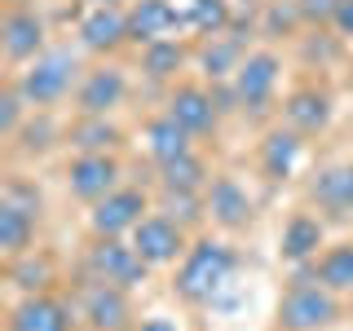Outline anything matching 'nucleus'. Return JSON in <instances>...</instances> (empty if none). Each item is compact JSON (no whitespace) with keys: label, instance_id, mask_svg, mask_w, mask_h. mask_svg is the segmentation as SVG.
I'll return each instance as SVG.
<instances>
[{"label":"nucleus","instance_id":"f257e3e1","mask_svg":"<svg viewBox=\"0 0 353 331\" xmlns=\"http://www.w3.org/2000/svg\"><path fill=\"white\" fill-rule=\"evenodd\" d=\"M234 270H239V252L230 239L221 234H194L190 239V252L172 265V279H168V292L176 296L181 305L190 309H203L212 305L230 283H234Z\"/></svg>","mask_w":353,"mask_h":331},{"label":"nucleus","instance_id":"f03ea898","mask_svg":"<svg viewBox=\"0 0 353 331\" xmlns=\"http://www.w3.org/2000/svg\"><path fill=\"white\" fill-rule=\"evenodd\" d=\"M84 49L80 44H49L36 62H27L22 71H14L9 80L18 84V93L27 97L31 110H58L62 102H71L75 88L84 80Z\"/></svg>","mask_w":353,"mask_h":331},{"label":"nucleus","instance_id":"7ed1b4c3","mask_svg":"<svg viewBox=\"0 0 353 331\" xmlns=\"http://www.w3.org/2000/svg\"><path fill=\"white\" fill-rule=\"evenodd\" d=\"M345 318V296L327 292L309 265H296L292 283L274 305V331H331Z\"/></svg>","mask_w":353,"mask_h":331},{"label":"nucleus","instance_id":"20e7f679","mask_svg":"<svg viewBox=\"0 0 353 331\" xmlns=\"http://www.w3.org/2000/svg\"><path fill=\"white\" fill-rule=\"evenodd\" d=\"M283 53L261 44V49H248V58L239 62L234 71V97H239V115L248 119H265L279 102V84H283Z\"/></svg>","mask_w":353,"mask_h":331},{"label":"nucleus","instance_id":"39448f33","mask_svg":"<svg viewBox=\"0 0 353 331\" xmlns=\"http://www.w3.org/2000/svg\"><path fill=\"white\" fill-rule=\"evenodd\" d=\"M150 212H154V194L146 185L124 181L119 190H110L106 199H97V203L88 208L84 225H88V239H128Z\"/></svg>","mask_w":353,"mask_h":331},{"label":"nucleus","instance_id":"423d86ee","mask_svg":"<svg viewBox=\"0 0 353 331\" xmlns=\"http://www.w3.org/2000/svg\"><path fill=\"white\" fill-rule=\"evenodd\" d=\"M62 185L71 199L93 208L97 199L124 185V159H119V150H71V159L62 168Z\"/></svg>","mask_w":353,"mask_h":331},{"label":"nucleus","instance_id":"0eeeda50","mask_svg":"<svg viewBox=\"0 0 353 331\" xmlns=\"http://www.w3.org/2000/svg\"><path fill=\"white\" fill-rule=\"evenodd\" d=\"M49 49V18L31 5H5L0 14V53H5V66L9 75L22 71L27 62H36L40 53Z\"/></svg>","mask_w":353,"mask_h":331},{"label":"nucleus","instance_id":"6e6552de","mask_svg":"<svg viewBox=\"0 0 353 331\" xmlns=\"http://www.w3.org/2000/svg\"><path fill=\"white\" fill-rule=\"evenodd\" d=\"M75 309H80V323L88 331H132V327H137V305H132V292H128V287H119V283L80 279Z\"/></svg>","mask_w":353,"mask_h":331},{"label":"nucleus","instance_id":"1a4fd4ad","mask_svg":"<svg viewBox=\"0 0 353 331\" xmlns=\"http://www.w3.org/2000/svg\"><path fill=\"white\" fill-rule=\"evenodd\" d=\"M80 274L84 279L119 283V287H128V292H137V287L150 279V265L137 257V248H132L128 239H88Z\"/></svg>","mask_w":353,"mask_h":331},{"label":"nucleus","instance_id":"9d476101","mask_svg":"<svg viewBox=\"0 0 353 331\" xmlns=\"http://www.w3.org/2000/svg\"><path fill=\"white\" fill-rule=\"evenodd\" d=\"M305 208H314L318 217L345 225L353 221V159H331V163H318L305 181Z\"/></svg>","mask_w":353,"mask_h":331},{"label":"nucleus","instance_id":"9b49d317","mask_svg":"<svg viewBox=\"0 0 353 331\" xmlns=\"http://www.w3.org/2000/svg\"><path fill=\"white\" fill-rule=\"evenodd\" d=\"M128 93H132L128 71L119 62L102 58L84 71V80L71 97V115H115V110L128 102Z\"/></svg>","mask_w":353,"mask_h":331},{"label":"nucleus","instance_id":"f8f14e48","mask_svg":"<svg viewBox=\"0 0 353 331\" xmlns=\"http://www.w3.org/2000/svg\"><path fill=\"white\" fill-rule=\"evenodd\" d=\"M190 239H194L190 230H185L181 221H172L168 212H159V208L128 234V243L137 248V257L146 261L150 270H172V265L190 252Z\"/></svg>","mask_w":353,"mask_h":331},{"label":"nucleus","instance_id":"ddd939ff","mask_svg":"<svg viewBox=\"0 0 353 331\" xmlns=\"http://www.w3.org/2000/svg\"><path fill=\"white\" fill-rule=\"evenodd\" d=\"M163 110H168L176 124L190 128L199 141L216 137V128H221V102H216V93H212L208 80H190V75L176 80L168 93H163Z\"/></svg>","mask_w":353,"mask_h":331},{"label":"nucleus","instance_id":"4468645a","mask_svg":"<svg viewBox=\"0 0 353 331\" xmlns=\"http://www.w3.org/2000/svg\"><path fill=\"white\" fill-rule=\"evenodd\" d=\"M279 119L287 128H296L301 137H323L336 119V97H331L327 84L318 80H301L283 93V106H279Z\"/></svg>","mask_w":353,"mask_h":331},{"label":"nucleus","instance_id":"2eb2a0df","mask_svg":"<svg viewBox=\"0 0 353 331\" xmlns=\"http://www.w3.org/2000/svg\"><path fill=\"white\" fill-rule=\"evenodd\" d=\"M75 323H80V309L58 292L18 296L5 314V331H75Z\"/></svg>","mask_w":353,"mask_h":331},{"label":"nucleus","instance_id":"dca6fc26","mask_svg":"<svg viewBox=\"0 0 353 331\" xmlns=\"http://www.w3.org/2000/svg\"><path fill=\"white\" fill-rule=\"evenodd\" d=\"M203 203H208V221L221 234H243L256 221V199L248 194V185L234 172H216L203 190Z\"/></svg>","mask_w":353,"mask_h":331},{"label":"nucleus","instance_id":"f3484780","mask_svg":"<svg viewBox=\"0 0 353 331\" xmlns=\"http://www.w3.org/2000/svg\"><path fill=\"white\" fill-rule=\"evenodd\" d=\"M305 141H309V137H301L296 128H287L283 119H279V124H270V128H265V137L256 141V168H261V177H265V181H270V185H283V181H292V177H296V168H301Z\"/></svg>","mask_w":353,"mask_h":331},{"label":"nucleus","instance_id":"a211bd4d","mask_svg":"<svg viewBox=\"0 0 353 331\" xmlns=\"http://www.w3.org/2000/svg\"><path fill=\"white\" fill-rule=\"evenodd\" d=\"M190 66H194V44L181 40V36H163V40L146 44V49H137V71L150 84L172 88L176 80H185Z\"/></svg>","mask_w":353,"mask_h":331},{"label":"nucleus","instance_id":"6ab92c4d","mask_svg":"<svg viewBox=\"0 0 353 331\" xmlns=\"http://www.w3.org/2000/svg\"><path fill=\"white\" fill-rule=\"evenodd\" d=\"M323 248H327V221L314 208H296L279 230V257L287 265H314Z\"/></svg>","mask_w":353,"mask_h":331},{"label":"nucleus","instance_id":"aec40b11","mask_svg":"<svg viewBox=\"0 0 353 331\" xmlns=\"http://www.w3.org/2000/svg\"><path fill=\"white\" fill-rule=\"evenodd\" d=\"M75 44L93 58H115L128 44V14L124 9H88L75 22Z\"/></svg>","mask_w":353,"mask_h":331},{"label":"nucleus","instance_id":"412c9836","mask_svg":"<svg viewBox=\"0 0 353 331\" xmlns=\"http://www.w3.org/2000/svg\"><path fill=\"white\" fill-rule=\"evenodd\" d=\"M128 44L146 49V44L172 36L176 27H185V9H176L172 0H128Z\"/></svg>","mask_w":353,"mask_h":331},{"label":"nucleus","instance_id":"4be33fe9","mask_svg":"<svg viewBox=\"0 0 353 331\" xmlns=\"http://www.w3.org/2000/svg\"><path fill=\"white\" fill-rule=\"evenodd\" d=\"M194 146H199V137L185 124H176L168 110H159V115H150L146 124H141V150H146L150 168L181 159V154H190Z\"/></svg>","mask_w":353,"mask_h":331},{"label":"nucleus","instance_id":"5701e85b","mask_svg":"<svg viewBox=\"0 0 353 331\" xmlns=\"http://www.w3.org/2000/svg\"><path fill=\"white\" fill-rule=\"evenodd\" d=\"M243 58H248V40L234 36V27L194 44V71H199V80H208V84L234 80V71H239Z\"/></svg>","mask_w":353,"mask_h":331},{"label":"nucleus","instance_id":"b1692460","mask_svg":"<svg viewBox=\"0 0 353 331\" xmlns=\"http://www.w3.org/2000/svg\"><path fill=\"white\" fill-rule=\"evenodd\" d=\"M36 234H40V212L14 203V199L0 194V257L14 261L22 252L36 248Z\"/></svg>","mask_w":353,"mask_h":331},{"label":"nucleus","instance_id":"393cba45","mask_svg":"<svg viewBox=\"0 0 353 331\" xmlns=\"http://www.w3.org/2000/svg\"><path fill=\"white\" fill-rule=\"evenodd\" d=\"M5 279L18 287V296H36V292H53L58 287V265H53L49 252L31 248L22 257L5 261Z\"/></svg>","mask_w":353,"mask_h":331},{"label":"nucleus","instance_id":"a878e982","mask_svg":"<svg viewBox=\"0 0 353 331\" xmlns=\"http://www.w3.org/2000/svg\"><path fill=\"white\" fill-rule=\"evenodd\" d=\"M62 141L71 150H124V128L110 115H71Z\"/></svg>","mask_w":353,"mask_h":331},{"label":"nucleus","instance_id":"bb28decb","mask_svg":"<svg viewBox=\"0 0 353 331\" xmlns=\"http://www.w3.org/2000/svg\"><path fill=\"white\" fill-rule=\"evenodd\" d=\"M309 270H314V279L323 283L327 292H336V296H345V301H349V296H353V239L327 243Z\"/></svg>","mask_w":353,"mask_h":331},{"label":"nucleus","instance_id":"cd10ccee","mask_svg":"<svg viewBox=\"0 0 353 331\" xmlns=\"http://www.w3.org/2000/svg\"><path fill=\"white\" fill-rule=\"evenodd\" d=\"M212 177L216 172H212V163H208V154L194 146L190 154H181V159L154 168V190H208Z\"/></svg>","mask_w":353,"mask_h":331},{"label":"nucleus","instance_id":"c85d7f7f","mask_svg":"<svg viewBox=\"0 0 353 331\" xmlns=\"http://www.w3.org/2000/svg\"><path fill=\"white\" fill-rule=\"evenodd\" d=\"M154 208L168 212L172 221H181L190 234L208 225V203H203V190H154Z\"/></svg>","mask_w":353,"mask_h":331},{"label":"nucleus","instance_id":"c756f323","mask_svg":"<svg viewBox=\"0 0 353 331\" xmlns=\"http://www.w3.org/2000/svg\"><path fill=\"white\" fill-rule=\"evenodd\" d=\"M185 27L199 40L230 31L234 27V0H185Z\"/></svg>","mask_w":353,"mask_h":331},{"label":"nucleus","instance_id":"7c9ffc66","mask_svg":"<svg viewBox=\"0 0 353 331\" xmlns=\"http://www.w3.org/2000/svg\"><path fill=\"white\" fill-rule=\"evenodd\" d=\"M58 137H66V128L53 124L49 110H31V119L18 128V137L9 141V150H18V154H44Z\"/></svg>","mask_w":353,"mask_h":331},{"label":"nucleus","instance_id":"2f4dec72","mask_svg":"<svg viewBox=\"0 0 353 331\" xmlns=\"http://www.w3.org/2000/svg\"><path fill=\"white\" fill-rule=\"evenodd\" d=\"M31 119V106H27V97L18 93V84L14 80H5V88H0V137L5 141H14L18 137V128Z\"/></svg>","mask_w":353,"mask_h":331},{"label":"nucleus","instance_id":"473e14b6","mask_svg":"<svg viewBox=\"0 0 353 331\" xmlns=\"http://www.w3.org/2000/svg\"><path fill=\"white\" fill-rule=\"evenodd\" d=\"M296 5H301V18H305V27H331L345 0H296Z\"/></svg>","mask_w":353,"mask_h":331},{"label":"nucleus","instance_id":"72a5a7b5","mask_svg":"<svg viewBox=\"0 0 353 331\" xmlns=\"http://www.w3.org/2000/svg\"><path fill=\"white\" fill-rule=\"evenodd\" d=\"M331 31H336L340 40H353V0H345V5H340V14H336V22H331Z\"/></svg>","mask_w":353,"mask_h":331},{"label":"nucleus","instance_id":"f704fd0d","mask_svg":"<svg viewBox=\"0 0 353 331\" xmlns=\"http://www.w3.org/2000/svg\"><path fill=\"white\" fill-rule=\"evenodd\" d=\"M137 331H181V327H176L172 318H141Z\"/></svg>","mask_w":353,"mask_h":331},{"label":"nucleus","instance_id":"c9c22d12","mask_svg":"<svg viewBox=\"0 0 353 331\" xmlns=\"http://www.w3.org/2000/svg\"><path fill=\"white\" fill-rule=\"evenodd\" d=\"M88 9H128V0H84Z\"/></svg>","mask_w":353,"mask_h":331},{"label":"nucleus","instance_id":"e433bc0d","mask_svg":"<svg viewBox=\"0 0 353 331\" xmlns=\"http://www.w3.org/2000/svg\"><path fill=\"white\" fill-rule=\"evenodd\" d=\"M5 5H31V0H5Z\"/></svg>","mask_w":353,"mask_h":331},{"label":"nucleus","instance_id":"4c0bfd02","mask_svg":"<svg viewBox=\"0 0 353 331\" xmlns=\"http://www.w3.org/2000/svg\"><path fill=\"white\" fill-rule=\"evenodd\" d=\"M75 331H88V327H75Z\"/></svg>","mask_w":353,"mask_h":331},{"label":"nucleus","instance_id":"58836bf2","mask_svg":"<svg viewBox=\"0 0 353 331\" xmlns=\"http://www.w3.org/2000/svg\"><path fill=\"white\" fill-rule=\"evenodd\" d=\"M349 305H353V296H349Z\"/></svg>","mask_w":353,"mask_h":331},{"label":"nucleus","instance_id":"ea45409f","mask_svg":"<svg viewBox=\"0 0 353 331\" xmlns=\"http://www.w3.org/2000/svg\"><path fill=\"white\" fill-rule=\"evenodd\" d=\"M132 331H137V327H132Z\"/></svg>","mask_w":353,"mask_h":331}]
</instances>
